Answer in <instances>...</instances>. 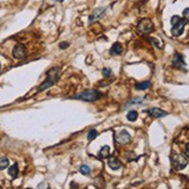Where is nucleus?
<instances>
[{"instance_id":"f257e3e1","label":"nucleus","mask_w":189,"mask_h":189,"mask_svg":"<svg viewBox=\"0 0 189 189\" xmlns=\"http://www.w3.org/2000/svg\"><path fill=\"white\" fill-rule=\"evenodd\" d=\"M59 72H60V69H59V67H52L51 70H49L47 73V75H48L47 79H45L44 83L39 86L38 92H42V91H44V89L49 88L50 86H52V85L57 81V79H58Z\"/></svg>"},{"instance_id":"f03ea898","label":"nucleus","mask_w":189,"mask_h":189,"mask_svg":"<svg viewBox=\"0 0 189 189\" xmlns=\"http://www.w3.org/2000/svg\"><path fill=\"white\" fill-rule=\"evenodd\" d=\"M99 98H101V93L95 91V89L84 91L72 96V99H78V100H83V101H87V102H93L95 100H98Z\"/></svg>"},{"instance_id":"7ed1b4c3","label":"nucleus","mask_w":189,"mask_h":189,"mask_svg":"<svg viewBox=\"0 0 189 189\" xmlns=\"http://www.w3.org/2000/svg\"><path fill=\"white\" fill-rule=\"evenodd\" d=\"M171 22H172V35L173 36H180L183 33V29H185L186 26V20L180 18L177 15H174L172 19H171Z\"/></svg>"},{"instance_id":"20e7f679","label":"nucleus","mask_w":189,"mask_h":189,"mask_svg":"<svg viewBox=\"0 0 189 189\" xmlns=\"http://www.w3.org/2000/svg\"><path fill=\"white\" fill-rule=\"evenodd\" d=\"M171 160H172L173 167L177 171L183 170L186 166H187V164H188L187 158L183 157V156H180V154H174V156H172Z\"/></svg>"},{"instance_id":"39448f33","label":"nucleus","mask_w":189,"mask_h":189,"mask_svg":"<svg viewBox=\"0 0 189 189\" xmlns=\"http://www.w3.org/2000/svg\"><path fill=\"white\" fill-rule=\"evenodd\" d=\"M138 30L140 33H143V34H149V33H151L153 30V23L149 19L140 20V22L138 23Z\"/></svg>"},{"instance_id":"423d86ee","label":"nucleus","mask_w":189,"mask_h":189,"mask_svg":"<svg viewBox=\"0 0 189 189\" xmlns=\"http://www.w3.org/2000/svg\"><path fill=\"white\" fill-rule=\"evenodd\" d=\"M26 55H27V51L23 44H16L13 49V57L16 59H23Z\"/></svg>"},{"instance_id":"0eeeda50","label":"nucleus","mask_w":189,"mask_h":189,"mask_svg":"<svg viewBox=\"0 0 189 189\" xmlns=\"http://www.w3.org/2000/svg\"><path fill=\"white\" fill-rule=\"evenodd\" d=\"M131 140V136L129 132H126L125 130H122L121 132H118L116 136V143L118 144H128Z\"/></svg>"},{"instance_id":"6e6552de","label":"nucleus","mask_w":189,"mask_h":189,"mask_svg":"<svg viewBox=\"0 0 189 189\" xmlns=\"http://www.w3.org/2000/svg\"><path fill=\"white\" fill-rule=\"evenodd\" d=\"M146 113L147 114H150L152 117L154 118H160V117H164V116H166L167 115V113L164 110H161L160 108H150V109H147L146 110Z\"/></svg>"},{"instance_id":"1a4fd4ad","label":"nucleus","mask_w":189,"mask_h":189,"mask_svg":"<svg viewBox=\"0 0 189 189\" xmlns=\"http://www.w3.org/2000/svg\"><path fill=\"white\" fill-rule=\"evenodd\" d=\"M172 64H173V66H175V67H182L183 65H185V60H183V57H182L180 54H175V56H174Z\"/></svg>"},{"instance_id":"9d476101","label":"nucleus","mask_w":189,"mask_h":189,"mask_svg":"<svg viewBox=\"0 0 189 189\" xmlns=\"http://www.w3.org/2000/svg\"><path fill=\"white\" fill-rule=\"evenodd\" d=\"M108 166L110 167L111 170H120L121 168V166H122V164H121V161L120 160H117L116 158H110L109 160H108Z\"/></svg>"},{"instance_id":"9b49d317","label":"nucleus","mask_w":189,"mask_h":189,"mask_svg":"<svg viewBox=\"0 0 189 189\" xmlns=\"http://www.w3.org/2000/svg\"><path fill=\"white\" fill-rule=\"evenodd\" d=\"M123 51V48L120 43H115L110 49V55L116 56V55H121Z\"/></svg>"},{"instance_id":"f8f14e48","label":"nucleus","mask_w":189,"mask_h":189,"mask_svg":"<svg viewBox=\"0 0 189 189\" xmlns=\"http://www.w3.org/2000/svg\"><path fill=\"white\" fill-rule=\"evenodd\" d=\"M105 8H101V9H96L94 13H93V15L89 16V22H93V21H95V20L100 19V16L102 15L103 13H105Z\"/></svg>"},{"instance_id":"ddd939ff","label":"nucleus","mask_w":189,"mask_h":189,"mask_svg":"<svg viewBox=\"0 0 189 189\" xmlns=\"http://www.w3.org/2000/svg\"><path fill=\"white\" fill-rule=\"evenodd\" d=\"M109 154H110V147L108 145L102 146V149H101L100 152H99V156L101 158H108L109 157Z\"/></svg>"},{"instance_id":"4468645a","label":"nucleus","mask_w":189,"mask_h":189,"mask_svg":"<svg viewBox=\"0 0 189 189\" xmlns=\"http://www.w3.org/2000/svg\"><path fill=\"white\" fill-rule=\"evenodd\" d=\"M151 86V83L150 81H143V83H139L136 85V89H138V91H145V89H147V88H150Z\"/></svg>"},{"instance_id":"2eb2a0df","label":"nucleus","mask_w":189,"mask_h":189,"mask_svg":"<svg viewBox=\"0 0 189 189\" xmlns=\"http://www.w3.org/2000/svg\"><path fill=\"white\" fill-rule=\"evenodd\" d=\"M8 174H9L12 177L18 176V174H19V167H18V165H16V164H14V165H12L11 167H9V170H8Z\"/></svg>"},{"instance_id":"dca6fc26","label":"nucleus","mask_w":189,"mask_h":189,"mask_svg":"<svg viewBox=\"0 0 189 189\" xmlns=\"http://www.w3.org/2000/svg\"><path fill=\"white\" fill-rule=\"evenodd\" d=\"M138 117V113L136 110H130L128 114H126V118L130 121V122H134V121H136Z\"/></svg>"},{"instance_id":"f3484780","label":"nucleus","mask_w":189,"mask_h":189,"mask_svg":"<svg viewBox=\"0 0 189 189\" xmlns=\"http://www.w3.org/2000/svg\"><path fill=\"white\" fill-rule=\"evenodd\" d=\"M8 164H9V161H8V159L6 157H1L0 158V171L5 170V168H7Z\"/></svg>"},{"instance_id":"a211bd4d","label":"nucleus","mask_w":189,"mask_h":189,"mask_svg":"<svg viewBox=\"0 0 189 189\" xmlns=\"http://www.w3.org/2000/svg\"><path fill=\"white\" fill-rule=\"evenodd\" d=\"M143 100H144V98H142V96H137V98H134L132 100H130V102H128V105H126V106H132V105H140V103L143 102Z\"/></svg>"},{"instance_id":"6ab92c4d","label":"nucleus","mask_w":189,"mask_h":189,"mask_svg":"<svg viewBox=\"0 0 189 189\" xmlns=\"http://www.w3.org/2000/svg\"><path fill=\"white\" fill-rule=\"evenodd\" d=\"M96 136H98V131L95 130V129H92V130L88 132V135H87V139L91 142V140H93V139L96 138Z\"/></svg>"},{"instance_id":"aec40b11","label":"nucleus","mask_w":189,"mask_h":189,"mask_svg":"<svg viewBox=\"0 0 189 189\" xmlns=\"http://www.w3.org/2000/svg\"><path fill=\"white\" fill-rule=\"evenodd\" d=\"M80 172L83 174H89L91 173V167L89 166H87V165H83V166H80Z\"/></svg>"},{"instance_id":"412c9836","label":"nucleus","mask_w":189,"mask_h":189,"mask_svg":"<svg viewBox=\"0 0 189 189\" xmlns=\"http://www.w3.org/2000/svg\"><path fill=\"white\" fill-rule=\"evenodd\" d=\"M102 73H103V75L105 77H110L111 75V70L110 69H107V67H105L102 70Z\"/></svg>"},{"instance_id":"4be33fe9","label":"nucleus","mask_w":189,"mask_h":189,"mask_svg":"<svg viewBox=\"0 0 189 189\" xmlns=\"http://www.w3.org/2000/svg\"><path fill=\"white\" fill-rule=\"evenodd\" d=\"M149 41H150V42H152V43H153V44H156V47L161 48V45H160V43H159V41H157V39H154V38H149Z\"/></svg>"},{"instance_id":"5701e85b","label":"nucleus","mask_w":189,"mask_h":189,"mask_svg":"<svg viewBox=\"0 0 189 189\" xmlns=\"http://www.w3.org/2000/svg\"><path fill=\"white\" fill-rule=\"evenodd\" d=\"M183 16L187 20H189V8H186L185 11H183Z\"/></svg>"},{"instance_id":"b1692460","label":"nucleus","mask_w":189,"mask_h":189,"mask_svg":"<svg viewBox=\"0 0 189 189\" xmlns=\"http://www.w3.org/2000/svg\"><path fill=\"white\" fill-rule=\"evenodd\" d=\"M67 47H69V43H67V42H62V43L59 44V48H60V49H66Z\"/></svg>"},{"instance_id":"393cba45","label":"nucleus","mask_w":189,"mask_h":189,"mask_svg":"<svg viewBox=\"0 0 189 189\" xmlns=\"http://www.w3.org/2000/svg\"><path fill=\"white\" fill-rule=\"evenodd\" d=\"M186 154L189 157V145H188V147H187V150H186Z\"/></svg>"},{"instance_id":"a878e982","label":"nucleus","mask_w":189,"mask_h":189,"mask_svg":"<svg viewBox=\"0 0 189 189\" xmlns=\"http://www.w3.org/2000/svg\"><path fill=\"white\" fill-rule=\"evenodd\" d=\"M55 1H64V0H55Z\"/></svg>"},{"instance_id":"bb28decb","label":"nucleus","mask_w":189,"mask_h":189,"mask_svg":"<svg viewBox=\"0 0 189 189\" xmlns=\"http://www.w3.org/2000/svg\"><path fill=\"white\" fill-rule=\"evenodd\" d=\"M0 67H1V65H0Z\"/></svg>"}]
</instances>
